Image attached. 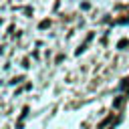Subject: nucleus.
I'll return each mask as SVG.
<instances>
[{
    "mask_svg": "<svg viewBox=\"0 0 129 129\" xmlns=\"http://www.w3.org/2000/svg\"><path fill=\"white\" fill-rule=\"evenodd\" d=\"M127 44H129V40H127V38H121V40L117 42V48H125Z\"/></svg>",
    "mask_w": 129,
    "mask_h": 129,
    "instance_id": "f03ea898",
    "label": "nucleus"
},
{
    "mask_svg": "<svg viewBox=\"0 0 129 129\" xmlns=\"http://www.w3.org/2000/svg\"><path fill=\"white\" fill-rule=\"evenodd\" d=\"M38 26H40V28H48V26H50V20H42Z\"/></svg>",
    "mask_w": 129,
    "mask_h": 129,
    "instance_id": "7ed1b4c3",
    "label": "nucleus"
},
{
    "mask_svg": "<svg viewBox=\"0 0 129 129\" xmlns=\"http://www.w3.org/2000/svg\"><path fill=\"white\" fill-rule=\"evenodd\" d=\"M121 89L125 91V89H129V79H123V83H121Z\"/></svg>",
    "mask_w": 129,
    "mask_h": 129,
    "instance_id": "20e7f679",
    "label": "nucleus"
},
{
    "mask_svg": "<svg viewBox=\"0 0 129 129\" xmlns=\"http://www.w3.org/2000/svg\"><path fill=\"white\" fill-rule=\"evenodd\" d=\"M125 99H127V97H125V95H121V97H117V99H115V101H113V107H115V109H117V107H121V105H123V103H125Z\"/></svg>",
    "mask_w": 129,
    "mask_h": 129,
    "instance_id": "f257e3e1",
    "label": "nucleus"
}]
</instances>
